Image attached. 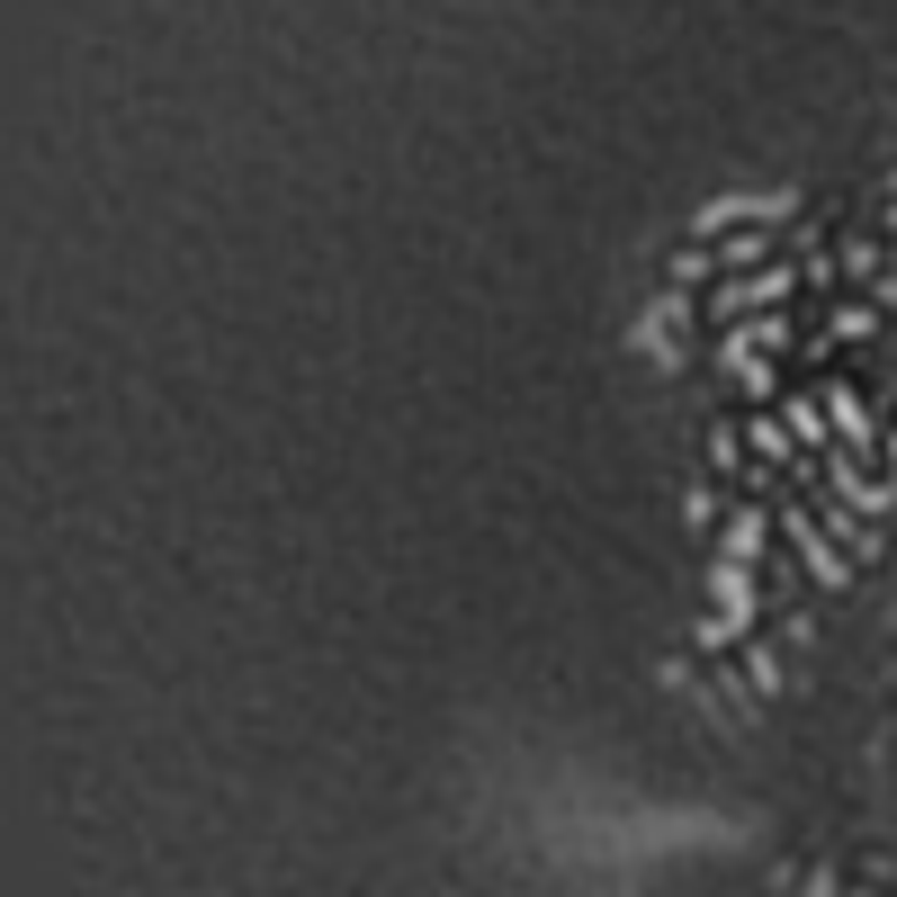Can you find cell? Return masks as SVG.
<instances>
[{
  "mask_svg": "<svg viewBox=\"0 0 897 897\" xmlns=\"http://www.w3.org/2000/svg\"><path fill=\"white\" fill-rule=\"evenodd\" d=\"M790 297V269H772V279H736L727 288V306H781Z\"/></svg>",
  "mask_w": 897,
  "mask_h": 897,
  "instance_id": "6da1fadb",
  "label": "cell"
},
{
  "mask_svg": "<svg viewBox=\"0 0 897 897\" xmlns=\"http://www.w3.org/2000/svg\"><path fill=\"white\" fill-rule=\"evenodd\" d=\"M727 557L745 566V557H763V521H754V512H736V530H727Z\"/></svg>",
  "mask_w": 897,
  "mask_h": 897,
  "instance_id": "7a4b0ae2",
  "label": "cell"
}]
</instances>
